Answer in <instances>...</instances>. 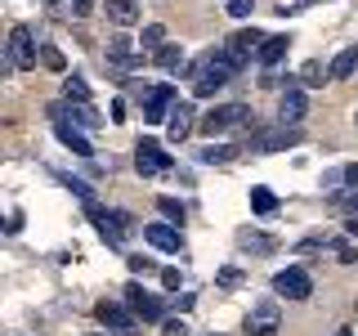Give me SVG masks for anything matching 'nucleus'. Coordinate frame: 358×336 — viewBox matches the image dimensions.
<instances>
[{
	"label": "nucleus",
	"mask_w": 358,
	"mask_h": 336,
	"mask_svg": "<svg viewBox=\"0 0 358 336\" xmlns=\"http://www.w3.org/2000/svg\"><path fill=\"white\" fill-rule=\"evenodd\" d=\"M162 45H166V27H162V22H148V27H143L139 31V50H162Z\"/></svg>",
	"instance_id": "26"
},
{
	"label": "nucleus",
	"mask_w": 358,
	"mask_h": 336,
	"mask_svg": "<svg viewBox=\"0 0 358 336\" xmlns=\"http://www.w3.org/2000/svg\"><path fill=\"white\" fill-rule=\"evenodd\" d=\"M300 139H305L300 126H268V130L246 134V153H282V148H296Z\"/></svg>",
	"instance_id": "5"
},
{
	"label": "nucleus",
	"mask_w": 358,
	"mask_h": 336,
	"mask_svg": "<svg viewBox=\"0 0 358 336\" xmlns=\"http://www.w3.org/2000/svg\"><path fill=\"white\" fill-rule=\"evenodd\" d=\"M233 157H238V148H233V144H206V148L197 153V162H201V166H224V162H233Z\"/></svg>",
	"instance_id": "23"
},
{
	"label": "nucleus",
	"mask_w": 358,
	"mask_h": 336,
	"mask_svg": "<svg viewBox=\"0 0 358 336\" xmlns=\"http://www.w3.org/2000/svg\"><path fill=\"white\" fill-rule=\"evenodd\" d=\"M41 63L50 67V72H63V67H67V59H63L59 45H41Z\"/></svg>",
	"instance_id": "32"
},
{
	"label": "nucleus",
	"mask_w": 358,
	"mask_h": 336,
	"mask_svg": "<svg viewBox=\"0 0 358 336\" xmlns=\"http://www.w3.org/2000/svg\"><path fill=\"white\" fill-rule=\"evenodd\" d=\"M322 81H331V76H327V67H322L318 59H309L305 67H300V85H322Z\"/></svg>",
	"instance_id": "29"
},
{
	"label": "nucleus",
	"mask_w": 358,
	"mask_h": 336,
	"mask_svg": "<svg viewBox=\"0 0 358 336\" xmlns=\"http://www.w3.org/2000/svg\"><path fill=\"white\" fill-rule=\"evenodd\" d=\"M152 63L162 67V72H179V67H184V50H179V45H171V41H166L162 50L152 54Z\"/></svg>",
	"instance_id": "24"
},
{
	"label": "nucleus",
	"mask_w": 358,
	"mask_h": 336,
	"mask_svg": "<svg viewBox=\"0 0 358 336\" xmlns=\"http://www.w3.org/2000/svg\"><path fill=\"white\" fill-rule=\"evenodd\" d=\"M264 41H268V36H264L260 27H238L229 41H224V50L233 54V63H238V67H246V63L255 59V54H260V45H264Z\"/></svg>",
	"instance_id": "8"
},
{
	"label": "nucleus",
	"mask_w": 358,
	"mask_h": 336,
	"mask_svg": "<svg viewBox=\"0 0 358 336\" xmlns=\"http://www.w3.org/2000/svg\"><path fill=\"white\" fill-rule=\"evenodd\" d=\"M54 9H63V18H90L94 0H54Z\"/></svg>",
	"instance_id": "28"
},
{
	"label": "nucleus",
	"mask_w": 358,
	"mask_h": 336,
	"mask_svg": "<svg viewBox=\"0 0 358 336\" xmlns=\"http://www.w3.org/2000/svg\"><path fill=\"white\" fill-rule=\"evenodd\" d=\"M130 269H134V274H148V269H152V260H148V255H130V260H126Z\"/></svg>",
	"instance_id": "39"
},
{
	"label": "nucleus",
	"mask_w": 358,
	"mask_h": 336,
	"mask_svg": "<svg viewBox=\"0 0 358 336\" xmlns=\"http://www.w3.org/2000/svg\"><path fill=\"white\" fill-rule=\"evenodd\" d=\"M238 246L242 251H251V255H268L278 246V238H268V233H251V229H242L238 233Z\"/></svg>",
	"instance_id": "22"
},
{
	"label": "nucleus",
	"mask_w": 358,
	"mask_h": 336,
	"mask_svg": "<svg viewBox=\"0 0 358 336\" xmlns=\"http://www.w3.org/2000/svg\"><path fill=\"white\" fill-rule=\"evenodd\" d=\"M166 134H171V144H184L188 134H193V108L175 104L171 108V121H166Z\"/></svg>",
	"instance_id": "17"
},
{
	"label": "nucleus",
	"mask_w": 358,
	"mask_h": 336,
	"mask_svg": "<svg viewBox=\"0 0 358 336\" xmlns=\"http://www.w3.org/2000/svg\"><path fill=\"white\" fill-rule=\"evenodd\" d=\"M238 72H242V67L233 63V54H229V50H210V54H201V59L193 63V94L210 99L215 90L229 85Z\"/></svg>",
	"instance_id": "1"
},
{
	"label": "nucleus",
	"mask_w": 358,
	"mask_h": 336,
	"mask_svg": "<svg viewBox=\"0 0 358 336\" xmlns=\"http://www.w3.org/2000/svg\"><path fill=\"white\" fill-rule=\"evenodd\" d=\"M54 134H59L63 148H72L76 157H94V144L85 139V130H76V126H67V121H59V126H54Z\"/></svg>",
	"instance_id": "19"
},
{
	"label": "nucleus",
	"mask_w": 358,
	"mask_h": 336,
	"mask_svg": "<svg viewBox=\"0 0 358 336\" xmlns=\"http://www.w3.org/2000/svg\"><path fill=\"white\" fill-rule=\"evenodd\" d=\"M278 328H282V305L278 300L251 305V314H246V332L251 336H278Z\"/></svg>",
	"instance_id": "10"
},
{
	"label": "nucleus",
	"mask_w": 358,
	"mask_h": 336,
	"mask_svg": "<svg viewBox=\"0 0 358 336\" xmlns=\"http://www.w3.org/2000/svg\"><path fill=\"white\" fill-rule=\"evenodd\" d=\"M331 211H345V216H358V188H354V193H331Z\"/></svg>",
	"instance_id": "33"
},
{
	"label": "nucleus",
	"mask_w": 358,
	"mask_h": 336,
	"mask_svg": "<svg viewBox=\"0 0 358 336\" xmlns=\"http://www.w3.org/2000/svg\"><path fill=\"white\" fill-rule=\"evenodd\" d=\"M220 283H224V287H238V283H242V269H224Z\"/></svg>",
	"instance_id": "41"
},
{
	"label": "nucleus",
	"mask_w": 358,
	"mask_h": 336,
	"mask_svg": "<svg viewBox=\"0 0 358 336\" xmlns=\"http://www.w3.org/2000/svg\"><path fill=\"white\" fill-rule=\"evenodd\" d=\"M63 99H72V104H90V85L81 76H67L63 81Z\"/></svg>",
	"instance_id": "30"
},
{
	"label": "nucleus",
	"mask_w": 358,
	"mask_h": 336,
	"mask_svg": "<svg viewBox=\"0 0 358 336\" xmlns=\"http://www.w3.org/2000/svg\"><path fill=\"white\" fill-rule=\"evenodd\" d=\"M215 336H220V332H215Z\"/></svg>",
	"instance_id": "45"
},
{
	"label": "nucleus",
	"mask_w": 358,
	"mask_h": 336,
	"mask_svg": "<svg viewBox=\"0 0 358 336\" xmlns=\"http://www.w3.org/2000/svg\"><path fill=\"white\" fill-rule=\"evenodd\" d=\"M103 14L112 27H134L139 22V5L134 0H103Z\"/></svg>",
	"instance_id": "18"
},
{
	"label": "nucleus",
	"mask_w": 358,
	"mask_h": 336,
	"mask_svg": "<svg viewBox=\"0 0 358 336\" xmlns=\"http://www.w3.org/2000/svg\"><path fill=\"white\" fill-rule=\"evenodd\" d=\"M345 233H350V238H358V216H350V220H345Z\"/></svg>",
	"instance_id": "43"
},
{
	"label": "nucleus",
	"mask_w": 358,
	"mask_h": 336,
	"mask_svg": "<svg viewBox=\"0 0 358 336\" xmlns=\"http://www.w3.org/2000/svg\"><path fill=\"white\" fill-rule=\"evenodd\" d=\"M143 242L157 246V251H179V229H175V224H166V220L143 224Z\"/></svg>",
	"instance_id": "15"
},
{
	"label": "nucleus",
	"mask_w": 358,
	"mask_h": 336,
	"mask_svg": "<svg viewBox=\"0 0 358 336\" xmlns=\"http://www.w3.org/2000/svg\"><path fill=\"white\" fill-rule=\"evenodd\" d=\"M59 179H63V184L72 188V193L81 197V202H94V188H90V184H81V179H72V175H59Z\"/></svg>",
	"instance_id": "35"
},
{
	"label": "nucleus",
	"mask_w": 358,
	"mask_h": 336,
	"mask_svg": "<svg viewBox=\"0 0 358 336\" xmlns=\"http://www.w3.org/2000/svg\"><path fill=\"white\" fill-rule=\"evenodd\" d=\"M336 336H354V332H350V328H341V332H336Z\"/></svg>",
	"instance_id": "44"
},
{
	"label": "nucleus",
	"mask_w": 358,
	"mask_h": 336,
	"mask_svg": "<svg viewBox=\"0 0 358 336\" xmlns=\"http://www.w3.org/2000/svg\"><path fill=\"white\" fill-rule=\"evenodd\" d=\"M162 336H188V328H184L179 318H166V323H162Z\"/></svg>",
	"instance_id": "36"
},
{
	"label": "nucleus",
	"mask_w": 358,
	"mask_h": 336,
	"mask_svg": "<svg viewBox=\"0 0 358 336\" xmlns=\"http://www.w3.org/2000/svg\"><path fill=\"white\" fill-rule=\"evenodd\" d=\"M224 14H233V18H251V14H255V0H229V5H224Z\"/></svg>",
	"instance_id": "34"
},
{
	"label": "nucleus",
	"mask_w": 358,
	"mask_h": 336,
	"mask_svg": "<svg viewBox=\"0 0 358 336\" xmlns=\"http://www.w3.org/2000/svg\"><path fill=\"white\" fill-rule=\"evenodd\" d=\"M103 63H108V67H117V72H134V67H143V54H134V50H130V41H121V36H117V41L108 45V59H103Z\"/></svg>",
	"instance_id": "16"
},
{
	"label": "nucleus",
	"mask_w": 358,
	"mask_h": 336,
	"mask_svg": "<svg viewBox=\"0 0 358 336\" xmlns=\"http://www.w3.org/2000/svg\"><path fill=\"white\" fill-rule=\"evenodd\" d=\"M287 50H291V36H268L260 45V54H255V63H260V67H278L287 59Z\"/></svg>",
	"instance_id": "21"
},
{
	"label": "nucleus",
	"mask_w": 358,
	"mask_h": 336,
	"mask_svg": "<svg viewBox=\"0 0 358 336\" xmlns=\"http://www.w3.org/2000/svg\"><path fill=\"white\" fill-rule=\"evenodd\" d=\"M193 300H197V296H193V291H184V296H179V300H175V309H184V314H188V309H193Z\"/></svg>",
	"instance_id": "42"
},
{
	"label": "nucleus",
	"mask_w": 358,
	"mask_h": 336,
	"mask_svg": "<svg viewBox=\"0 0 358 336\" xmlns=\"http://www.w3.org/2000/svg\"><path fill=\"white\" fill-rule=\"evenodd\" d=\"M273 291L282 300H309L313 296V278H309V269L305 265H287V269H278L273 274Z\"/></svg>",
	"instance_id": "7"
},
{
	"label": "nucleus",
	"mask_w": 358,
	"mask_h": 336,
	"mask_svg": "<svg viewBox=\"0 0 358 336\" xmlns=\"http://www.w3.org/2000/svg\"><path fill=\"white\" fill-rule=\"evenodd\" d=\"M94 314H99V323H103L112 336H139V314H134L130 305H121V300H99Z\"/></svg>",
	"instance_id": "6"
},
{
	"label": "nucleus",
	"mask_w": 358,
	"mask_h": 336,
	"mask_svg": "<svg viewBox=\"0 0 358 336\" xmlns=\"http://www.w3.org/2000/svg\"><path fill=\"white\" fill-rule=\"evenodd\" d=\"M50 117H59V121H72L76 130H99V126H103L94 108H90V104H72V99H59V104L50 108Z\"/></svg>",
	"instance_id": "13"
},
{
	"label": "nucleus",
	"mask_w": 358,
	"mask_h": 336,
	"mask_svg": "<svg viewBox=\"0 0 358 336\" xmlns=\"http://www.w3.org/2000/svg\"><path fill=\"white\" fill-rule=\"evenodd\" d=\"M327 251H331L341 265H358V246H354V242H345V238H336V242L327 246Z\"/></svg>",
	"instance_id": "31"
},
{
	"label": "nucleus",
	"mask_w": 358,
	"mask_h": 336,
	"mask_svg": "<svg viewBox=\"0 0 358 336\" xmlns=\"http://www.w3.org/2000/svg\"><path fill=\"white\" fill-rule=\"evenodd\" d=\"M341 184H354V188H358V162H350V166H341Z\"/></svg>",
	"instance_id": "38"
},
{
	"label": "nucleus",
	"mask_w": 358,
	"mask_h": 336,
	"mask_svg": "<svg viewBox=\"0 0 358 336\" xmlns=\"http://www.w3.org/2000/svg\"><path fill=\"white\" fill-rule=\"evenodd\" d=\"M305 112H309V94H305V85L287 81V90L278 94V117H282V126H300V121H305Z\"/></svg>",
	"instance_id": "12"
},
{
	"label": "nucleus",
	"mask_w": 358,
	"mask_h": 336,
	"mask_svg": "<svg viewBox=\"0 0 358 336\" xmlns=\"http://www.w3.org/2000/svg\"><path fill=\"white\" fill-rule=\"evenodd\" d=\"M157 211H162L166 224H175V229H179V224H184V216H188L184 202H175V197H157Z\"/></svg>",
	"instance_id": "27"
},
{
	"label": "nucleus",
	"mask_w": 358,
	"mask_h": 336,
	"mask_svg": "<svg viewBox=\"0 0 358 336\" xmlns=\"http://www.w3.org/2000/svg\"><path fill=\"white\" fill-rule=\"evenodd\" d=\"M134 171H139L143 179L166 175V171H171V157H166V148L157 139H139V148H134Z\"/></svg>",
	"instance_id": "9"
},
{
	"label": "nucleus",
	"mask_w": 358,
	"mask_h": 336,
	"mask_svg": "<svg viewBox=\"0 0 358 336\" xmlns=\"http://www.w3.org/2000/svg\"><path fill=\"white\" fill-rule=\"evenodd\" d=\"M85 216H90V224L99 229V238H103L108 246H126V238H130V216H121V211H103L99 202H85Z\"/></svg>",
	"instance_id": "2"
},
{
	"label": "nucleus",
	"mask_w": 358,
	"mask_h": 336,
	"mask_svg": "<svg viewBox=\"0 0 358 336\" xmlns=\"http://www.w3.org/2000/svg\"><path fill=\"white\" fill-rule=\"evenodd\" d=\"M5 233H22V211H9V220H5Z\"/></svg>",
	"instance_id": "40"
},
{
	"label": "nucleus",
	"mask_w": 358,
	"mask_h": 336,
	"mask_svg": "<svg viewBox=\"0 0 358 336\" xmlns=\"http://www.w3.org/2000/svg\"><path fill=\"white\" fill-rule=\"evenodd\" d=\"M36 36H31L27 22H14L9 27V45H5V63L14 67V72H27V67H36Z\"/></svg>",
	"instance_id": "3"
},
{
	"label": "nucleus",
	"mask_w": 358,
	"mask_h": 336,
	"mask_svg": "<svg viewBox=\"0 0 358 336\" xmlns=\"http://www.w3.org/2000/svg\"><path fill=\"white\" fill-rule=\"evenodd\" d=\"M354 72H358V45L341 50V54H336V59L327 63V76H331V81H350Z\"/></svg>",
	"instance_id": "20"
},
{
	"label": "nucleus",
	"mask_w": 358,
	"mask_h": 336,
	"mask_svg": "<svg viewBox=\"0 0 358 336\" xmlns=\"http://www.w3.org/2000/svg\"><path fill=\"white\" fill-rule=\"evenodd\" d=\"M179 104L175 85H152L143 94V121H171V108Z\"/></svg>",
	"instance_id": "14"
},
{
	"label": "nucleus",
	"mask_w": 358,
	"mask_h": 336,
	"mask_svg": "<svg viewBox=\"0 0 358 336\" xmlns=\"http://www.w3.org/2000/svg\"><path fill=\"white\" fill-rule=\"evenodd\" d=\"M162 287L166 291H179V269H162Z\"/></svg>",
	"instance_id": "37"
},
{
	"label": "nucleus",
	"mask_w": 358,
	"mask_h": 336,
	"mask_svg": "<svg viewBox=\"0 0 358 336\" xmlns=\"http://www.w3.org/2000/svg\"><path fill=\"white\" fill-rule=\"evenodd\" d=\"M126 305L139 314V323H166V300H157L152 291H143L139 283L126 287Z\"/></svg>",
	"instance_id": "11"
},
{
	"label": "nucleus",
	"mask_w": 358,
	"mask_h": 336,
	"mask_svg": "<svg viewBox=\"0 0 358 336\" xmlns=\"http://www.w3.org/2000/svg\"><path fill=\"white\" fill-rule=\"evenodd\" d=\"M242 121H246V126H255V117H251V108H246V104H220V108H210L197 126H201V134L215 139V134H229L233 126H242Z\"/></svg>",
	"instance_id": "4"
},
{
	"label": "nucleus",
	"mask_w": 358,
	"mask_h": 336,
	"mask_svg": "<svg viewBox=\"0 0 358 336\" xmlns=\"http://www.w3.org/2000/svg\"><path fill=\"white\" fill-rule=\"evenodd\" d=\"M251 211H255V216H273V211H278L273 188H251Z\"/></svg>",
	"instance_id": "25"
}]
</instances>
